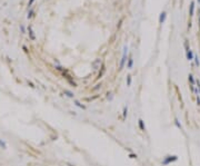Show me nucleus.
I'll use <instances>...</instances> for the list:
<instances>
[{
	"mask_svg": "<svg viewBox=\"0 0 200 166\" xmlns=\"http://www.w3.org/2000/svg\"><path fill=\"white\" fill-rule=\"evenodd\" d=\"M199 21H200V19H199Z\"/></svg>",
	"mask_w": 200,
	"mask_h": 166,
	"instance_id": "a878e982",
	"label": "nucleus"
},
{
	"mask_svg": "<svg viewBox=\"0 0 200 166\" xmlns=\"http://www.w3.org/2000/svg\"><path fill=\"white\" fill-rule=\"evenodd\" d=\"M127 116H128V106H125V107H123V111H122V118L126 119Z\"/></svg>",
	"mask_w": 200,
	"mask_h": 166,
	"instance_id": "9b49d317",
	"label": "nucleus"
},
{
	"mask_svg": "<svg viewBox=\"0 0 200 166\" xmlns=\"http://www.w3.org/2000/svg\"><path fill=\"white\" fill-rule=\"evenodd\" d=\"M20 29H21V33H25V28H23V26H20Z\"/></svg>",
	"mask_w": 200,
	"mask_h": 166,
	"instance_id": "b1692460",
	"label": "nucleus"
},
{
	"mask_svg": "<svg viewBox=\"0 0 200 166\" xmlns=\"http://www.w3.org/2000/svg\"><path fill=\"white\" fill-rule=\"evenodd\" d=\"M129 156H130V158H137V157H138L137 155H135V154H130Z\"/></svg>",
	"mask_w": 200,
	"mask_h": 166,
	"instance_id": "5701e85b",
	"label": "nucleus"
},
{
	"mask_svg": "<svg viewBox=\"0 0 200 166\" xmlns=\"http://www.w3.org/2000/svg\"><path fill=\"white\" fill-rule=\"evenodd\" d=\"M63 94L66 95V96H68L69 98H74V94L72 93V91H70V90H68V89H65L63 90Z\"/></svg>",
	"mask_w": 200,
	"mask_h": 166,
	"instance_id": "1a4fd4ad",
	"label": "nucleus"
},
{
	"mask_svg": "<svg viewBox=\"0 0 200 166\" xmlns=\"http://www.w3.org/2000/svg\"><path fill=\"white\" fill-rule=\"evenodd\" d=\"M74 106H77V107H79L80 109H86V105H84V104H81L79 100H77V99H74Z\"/></svg>",
	"mask_w": 200,
	"mask_h": 166,
	"instance_id": "423d86ee",
	"label": "nucleus"
},
{
	"mask_svg": "<svg viewBox=\"0 0 200 166\" xmlns=\"http://www.w3.org/2000/svg\"><path fill=\"white\" fill-rule=\"evenodd\" d=\"M198 2H199V3H200V0H198Z\"/></svg>",
	"mask_w": 200,
	"mask_h": 166,
	"instance_id": "393cba45",
	"label": "nucleus"
},
{
	"mask_svg": "<svg viewBox=\"0 0 200 166\" xmlns=\"http://www.w3.org/2000/svg\"><path fill=\"white\" fill-rule=\"evenodd\" d=\"M100 64H101V60H100V59H97V60H96V61L94 62V67H95V69H98L97 67H98V65H100Z\"/></svg>",
	"mask_w": 200,
	"mask_h": 166,
	"instance_id": "dca6fc26",
	"label": "nucleus"
},
{
	"mask_svg": "<svg viewBox=\"0 0 200 166\" xmlns=\"http://www.w3.org/2000/svg\"><path fill=\"white\" fill-rule=\"evenodd\" d=\"M131 82H132L131 76L128 75V76H127V86H128V87H130V86H131Z\"/></svg>",
	"mask_w": 200,
	"mask_h": 166,
	"instance_id": "2eb2a0df",
	"label": "nucleus"
},
{
	"mask_svg": "<svg viewBox=\"0 0 200 166\" xmlns=\"http://www.w3.org/2000/svg\"><path fill=\"white\" fill-rule=\"evenodd\" d=\"M196 85H197L198 91H199V96H200V80H199V79H197V80H196Z\"/></svg>",
	"mask_w": 200,
	"mask_h": 166,
	"instance_id": "a211bd4d",
	"label": "nucleus"
},
{
	"mask_svg": "<svg viewBox=\"0 0 200 166\" xmlns=\"http://www.w3.org/2000/svg\"><path fill=\"white\" fill-rule=\"evenodd\" d=\"M108 96H107V99L108 100H112V98H113V96H112V93H108Z\"/></svg>",
	"mask_w": 200,
	"mask_h": 166,
	"instance_id": "f3484780",
	"label": "nucleus"
},
{
	"mask_svg": "<svg viewBox=\"0 0 200 166\" xmlns=\"http://www.w3.org/2000/svg\"><path fill=\"white\" fill-rule=\"evenodd\" d=\"M194 59H195V62H196V66H197V67H199V66H200V58H199V56L196 55L194 57Z\"/></svg>",
	"mask_w": 200,
	"mask_h": 166,
	"instance_id": "ddd939ff",
	"label": "nucleus"
},
{
	"mask_svg": "<svg viewBox=\"0 0 200 166\" xmlns=\"http://www.w3.org/2000/svg\"><path fill=\"white\" fill-rule=\"evenodd\" d=\"M32 16H33V10L31 9V10H30V11H29V12H28V16H27V18L29 19V18H31V17H32Z\"/></svg>",
	"mask_w": 200,
	"mask_h": 166,
	"instance_id": "6ab92c4d",
	"label": "nucleus"
},
{
	"mask_svg": "<svg viewBox=\"0 0 200 166\" xmlns=\"http://www.w3.org/2000/svg\"><path fill=\"white\" fill-rule=\"evenodd\" d=\"M127 54H128V47L127 46H125L123 47V52H122V57H121V61H120V65H119V70H122L123 67H125V65H126L127 62Z\"/></svg>",
	"mask_w": 200,
	"mask_h": 166,
	"instance_id": "f03ea898",
	"label": "nucleus"
},
{
	"mask_svg": "<svg viewBox=\"0 0 200 166\" xmlns=\"http://www.w3.org/2000/svg\"><path fill=\"white\" fill-rule=\"evenodd\" d=\"M133 67V59L130 57L129 59H128V62H127V68L128 69H132Z\"/></svg>",
	"mask_w": 200,
	"mask_h": 166,
	"instance_id": "9d476101",
	"label": "nucleus"
},
{
	"mask_svg": "<svg viewBox=\"0 0 200 166\" xmlns=\"http://www.w3.org/2000/svg\"><path fill=\"white\" fill-rule=\"evenodd\" d=\"M196 99H197V105L200 106V96L199 95H196Z\"/></svg>",
	"mask_w": 200,
	"mask_h": 166,
	"instance_id": "aec40b11",
	"label": "nucleus"
},
{
	"mask_svg": "<svg viewBox=\"0 0 200 166\" xmlns=\"http://www.w3.org/2000/svg\"><path fill=\"white\" fill-rule=\"evenodd\" d=\"M100 87H101V84H100V85H96V87L94 88V90H97V89H99Z\"/></svg>",
	"mask_w": 200,
	"mask_h": 166,
	"instance_id": "4be33fe9",
	"label": "nucleus"
},
{
	"mask_svg": "<svg viewBox=\"0 0 200 166\" xmlns=\"http://www.w3.org/2000/svg\"><path fill=\"white\" fill-rule=\"evenodd\" d=\"M35 1H36V0H29V3H28V6H29V7H30V6H32V3L35 2Z\"/></svg>",
	"mask_w": 200,
	"mask_h": 166,
	"instance_id": "412c9836",
	"label": "nucleus"
},
{
	"mask_svg": "<svg viewBox=\"0 0 200 166\" xmlns=\"http://www.w3.org/2000/svg\"><path fill=\"white\" fill-rule=\"evenodd\" d=\"M195 1H191L190 3V11H189V16L190 17H194V12H195Z\"/></svg>",
	"mask_w": 200,
	"mask_h": 166,
	"instance_id": "6e6552de",
	"label": "nucleus"
},
{
	"mask_svg": "<svg viewBox=\"0 0 200 166\" xmlns=\"http://www.w3.org/2000/svg\"><path fill=\"white\" fill-rule=\"evenodd\" d=\"M0 147H1V148H3V149H6V148H7L6 142H5V140H2L1 138H0Z\"/></svg>",
	"mask_w": 200,
	"mask_h": 166,
	"instance_id": "4468645a",
	"label": "nucleus"
},
{
	"mask_svg": "<svg viewBox=\"0 0 200 166\" xmlns=\"http://www.w3.org/2000/svg\"><path fill=\"white\" fill-rule=\"evenodd\" d=\"M28 33H29L30 39H31V40H35L36 39V36H35V33H33V30H32V28H31V26L28 27Z\"/></svg>",
	"mask_w": 200,
	"mask_h": 166,
	"instance_id": "0eeeda50",
	"label": "nucleus"
},
{
	"mask_svg": "<svg viewBox=\"0 0 200 166\" xmlns=\"http://www.w3.org/2000/svg\"><path fill=\"white\" fill-rule=\"evenodd\" d=\"M166 17H167V13H166V11H162V12L160 13V17H159V22L161 23V25L165 22Z\"/></svg>",
	"mask_w": 200,
	"mask_h": 166,
	"instance_id": "39448f33",
	"label": "nucleus"
},
{
	"mask_svg": "<svg viewBox=\"0 0 200 166\" xmlns=\"http://www.w3.org/2000/svg\"><path fill=\"white\" fill-rule=\"evenodd\" d=\"M189 82H190V87H191V91H195V84H196V80H195L194 76L191 75V74H189Z\"/></svg>",
	"mask_w": 200,
	"mask_h": 166,
	"instance_id": "7ed1b4c3",
	"label": "nucleus"
},
{
	"mask_svg": "<svg viewBox=\"0 0 200 166\" xmlns=\"http://www.w3.org/2000/svg\"><path fill=\"white\" fill-rule=\"evenodd\" d=\"M178 160V156L177 155H168V156H166L163 160H162V165L163 166H167L169 165V164L174 163V162H177Z\"/></svg>",
	"mask_w": 200,
	"mask_h": 166,
	"instance_id": "f257e3e1",
	"label": "nucleus"
},
{
	"mask_svg": "<svg viewBox=\"0 0 200 166\" xmlns=\"http://www.w3.org/2000/svg\"><path fill=\"white\" fill-rule=\"evenodd\" d=\"M138 126H139V128H140V130H142V132H145L146 130L145 122H143V119H141V118L138 121Z\"/></svg>",
	"mask_w": 200,
	"mask_h": 166,
	"instance_id": "20e7f679",
	"label": "nucleus"
},
{
	"mask_svg": "<svg viewBox=\"0 0 200 166\" xmlns=\"http://www.w3.org/2000/svg\"><path fill=\"white\" fill-rule=\"evenodd\" d=\"M174 125H176V126H177L180 130H184V128H182V125L180 124V122L178 121V118H174Z\"/></svg>",
	"mask_w": 200,
	"mask_h": 166,
	"instance_id": "f8f14e48",
	"label": "nucleus"
}]
</instances>
